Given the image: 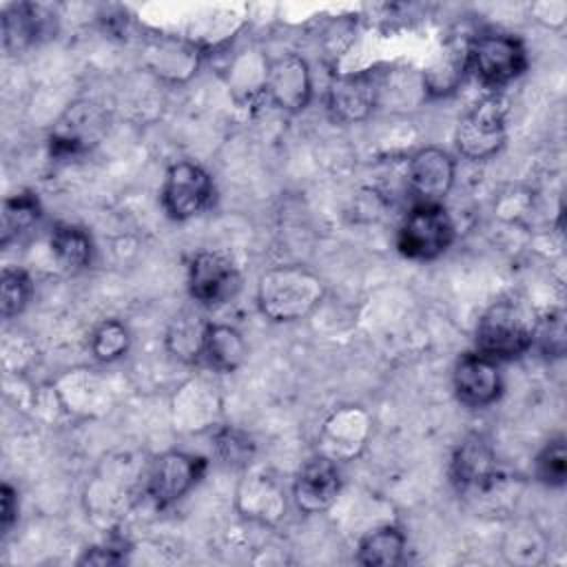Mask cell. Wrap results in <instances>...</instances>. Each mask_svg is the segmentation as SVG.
Segmentation results:
<instances>
[{"instance_id": "cell-24", "label": "cell", "mask_w": 567, "mask_h": 567, "mask_svg": "<svg viewBox=\"0 0 567 567\" xmlns=\"http://www.w3.org/2000/svg\"><path fill=\"white\" fill-rule=\"evenodd\" d=\"M536 476L551 487H560L567 478V452L565 441L558 436L549 441L536 458Z\"/></svg>"}, {"instance_id": "cell-15", "label": "cell", "mask_w": 567, "mask_h": 567, "mask_svg": "<svg viewBox=\"0 0 567 567\" xmlns=\"http://www.w3.org/2000/svg\"><path fill=\"white\" fill-rule=\"evenodd\" d=\"M452 481L458 489H483L496 478V456L492 445L478 436H467L452 456Z\"/></svg>"}, {"instance_id": "cell-19", "label": "cell", "mask_w": 567, "mask_h": 567, "mask_svg": "<svg viewBox=\"0 0 567 567\" xmlns=\"http://www.w3.org/2000/svg\"><path fill=\"white\" fill-rule=\"evenodd\" d=\"M405 536L399 527L385 525L370 532L357 551V560L368 567H394L403 560Z\"/></svg>"}, {"instance_id": "cell-28", "label": "cell", "mask_w": 567, "mask_h": 567, "mask_svg": "<svg viewBox=\"0 0 567 567\" xmlns=\"http://www.w3.org/2000/svg\"><path fill=\"white\" fill-rule=\"evenodd\" d=\"M18 518V496L11 485L0 487V532L7 534Z\"/></svg>"}, {"instance_id": "cell-7", "label": "cell", "mask_w": 567, "mask_h": 567, "mask_svg": "<svg viewBox=\"0 0 567 567\" xmlns=\"http://www.w3.org/2000/svg\"><path fill=\"white\" fill-rule=\"evenodd\" d=\"M188 288L193 299L204 306H221L237 297L241 275L235 261L219 250H206L193 257L188 268Z\"/></svg>"}, {"instance_id": "cell-2", "label": "cell", "mask_w": 567, "mask_h": 567, "mask_svg": "<svg viewBox=\"0 0 567 567\" xmlns=\"http://www.w3.org/2000/svg\"><path fill=\"white\" fill-rule=\"evenodd\" d=\"M534 312L518 299L494 301L476 326V348L489 359H514L534 343Z\"/></svg>"}, {"instance_id": "cell-26", "label": "cell", "mask_w": 567, "mask_h": 567, "mask_svg": "<svg viewBox=\"0 0 567 567\" xmlns=\"http://www.w3.org/2000/svg\"><path fill=\"white\" fill-rule=\"evenodd\" d=\"M534 339H538L540 350L549 357H560L565 352V312L551 310L540 321L536 319Z\"/></svg>"}, {"instance_id": "cell-11", "label": "cell", "mask_w": 567, "mask_h": 567, "mask_svg": "<svg viewBox=\"0 0 567 567\" xmlns=\"http://www.w3.org/2000/svg\"><path fill=\"white\" fill-rule=\"evenodd\" d=\"M408 184L416 204H441L454 184V159L443 148H421L410 159Z\"/></svg>"}, {"instance_id": "cell-4", "label": "cell", "mask_w": 567, "mask_h": 567, "mask_svg": "<svg viewBox=\"0 0 567 567\" xmlns=\"http://www.w3.org/2000/svg\"><path fill=\"white\" fill-rule=\"evenodd\" d=\"M527 66V53L518 38L501 31L481 33L467 44V69L487 86H503Z\"/></svg>"}, {"instance_id": "cell-8", "label": "cell", "mask_w": 567, "mask_h": 567, "mask_svg": "<svg viewBox=\"0 0 567 567\" xmlns=\"http://www.w3.org/2000/svg\"><path fill=\"white\" fill-rule=\"evenodd\" d=\"M206 461L184 452L162 454L146 478V494L157 507L179 501L204 474Z\"/></svg>"}, {"instance_id": "cell-10", "label": "cell", "mask_w": 567, "mask_h": 567, "mask_svg": "<svg viewBox=\"0 0 567 567\" xmlns=\"http://www.w3.org/2000/svg\"><path fill=\"white\" fill-rule=\"evenodd\" d=\"M341 489V476L330 456H312L301 465L292 483V498L299 512H326Z\"/></svg>"}, {"instance_id": "cell-17", "label": "cell", "mask_w": 567, "mask_h": 567, "mask_svg": "<svg viewBox=\"0 0 567 567\" xmlns=\"http://www.w3.org/2000/svg\"><path fill=\"white\" fill-rule=\"evenodd\" d=\"M246 341L233 326L208 323L202 357L206 363L219 372L237 370L246 359Z\"/></svg>"}, {"instance_id": "cell-27", "label": "cell", "mask_w": 567, "mask_h": 567, "mask_svg": "<svg viewBox=\"0 0 567 567\" xmlns=\"http://www.w3.org/2000/svg\"><path fill=\"white\" fill-rule=\"evenodd\" d=\"M215 445L219 456L230 465H246L255 454V443L250 441V436L235 427H224L221 432H217Z\"/></svg>"}, {"instance_id": "cell-22", "label": "cell", "mask_w": 567, "mask_h": 567, "mask_svg": "<svg viewBox=\"0 0 567 567\" xmlns=\"http://www.w3.org/2000/svg\"><path fill=\"white\" fill-rule=\"evenodd\" d=\"M40 217V202L31 193H20L4 199L2 208V244H9L11 237L31 228Z\"/></svg>"}, {"instance_id": "cell-21", "label": "cell", "mask_w": 567, "mask_h": 567, "mask_svg": "<svg viewBox=\"0 0 567 567\" xmlns=\"http://www.w3.org/2000/svg\"><path fill=\"white\" fill-rule=\"evenodd\" d=\"M208 323L195 312H182L171 321L166 332L168 350L182 361H195L202 357L204 337Z\"/></svg>"}, {"instance_id": "cell-5", "label": "cell", "mask_w": 567, "mask_h": 567, "mask_svg": "<svg viewBox=\"0 0 567 567\" xmlns=\"http://www.w3.org/2000/svg\"><path fill=\"white\" fill-rule=\"evenodd\" d=\"M454 239V224L441 204H416L399 228V250L410 259H434Z\"/></svg>"}, {"instance_id": "cell-3", "label": "cell", "mask_w": 567, "mask_h": 567, "mask_svg": "<svg viewBox=\"0 0 567 567\" xmlns=\"http://www.w3.org/2000/svg\"><path fill=\"white\" fill-rule=\"evenodd\" d=\"M507 100L501 93H492L476 102L456 126V146L463 157L481 162L498 153L505 142Z\"/></svg>"}, {"instance_id": "cell-9", "label": "cell", "mask_w": 567, "mask_h": 567, "mask_svg": "<svg viewBox=\"0 0 567 567\" xmlns=\"http://www.w3.org/2000/svg\"><path fill=\"white\" fill-rule=\"evenodd\" d=\"M379 91L381 82L374 71L337 75L328 89V109L339 122H361L374 109Z\"/></svg>"}, {"instance_id": "cell-29", "label": "cell", "mask_w": 567, "mask_h": 567, "mask_svg": "<svg viewBox=\"0 0 567 567\" xmlns=\"http://www.w3.org/2000/svg\"><path fill=\"white\" fill-rule=\"evenodd\" d=\"M124 560V554L117 547L111 545H102V547H91L86 549V554L80 558V563H89V565H117Z\"/></svg>"}, {"instance_id": "cell-14", "label": "cell", "mask_w": 567, "mask_h": 567, "mask_svg": "<svg viewBox=\"0 0 567 567\" xmlns=\"http://www.w3.org/2000/svg\"><path fill=\"white\" fill-rule=\"evenodd\" d=\"M102 128H104V115L95 104L91 102L75 104L58 122L51 135V151L62 157L78 155L86 151L91 144H95Z\"/></svg>"}, {"instance_id": "cell-16", "label": "cell", "mask_w": 567, "mask_h": 567, "mask_svg": "<svg viewBox=\"0 0 567 567\" xmlns=\"http://www.w3.org/2000/svg\"><path fill=\"white\" fill-rule=\"evenodd\" d=\"M53 31L51 16L35 4H11L2 13V42L7 51H22Z\"/></svg>"}, {"instance_id": "cell-12", "label": "cell", "mask_w": 567, "mask_h": 567, "mask_svg": "<svg viewBox=\"0 0 567 567\" xmlns=\"http://www.w3.org/2000/svg\"><path fill=\"white\" fill-rule=\"evenodd\" d=\"M268 97L284 111L297 113L310 102V73L303 58L284 53L268 64L264 75Z\"/></svg>"}, {"instance_id": "cell-1", "label": "cell", "mask_w": 567, "mask_h": 567, "mask_svg": "<svg viewBox=\"0 0 567 567\" xmlns=\"http://www.w3.org/2000/svg\"><path fill=\"white\" fill-rule=\"evenodd\" d=\"M257 299L268 319L297 321L319 306L323 284L301 266H275L261 275Z\"/></svg>"}, {"instance_id": "cell-18", "label": "cell", "mask_w": 567, "mask_h": 567, "mask_svg": "<svg viewBox=\"0 0 567 567\" xmlns=\"http://www.w3.org/2000/svg\"><path fill=\"white\" fill-rule=\"evenodd\" d=\"M467 69V44H447L423 75V86L432 95L452 93Z\"/></svg>"}, {"instance_id": "cell-20", "label": "cell", "mask_w": 567, "mask_h": 567, "mask_svg": "<svg viewBox=\"0 0 567 567\" xmlns=\"http://www.w3.org/2000/svg\"><path fill=\"white\" fill-rule=\"evenodd\" d=\"M51 250L64 270H82L91 264L93 244L84 228L73 224H58L51 235Z\"/></svg>"}, {"instance_id": "cell-6", "label": "cell", "mask_w": 567, "mask_h": 567, "mask_svg": "<svg viewBox=\"0 0 567 567\" xmlns=\"http://www.w3.org/2000/svg\"><path fill=\"white\" fill-rule=\"evenodd\" d=\"M213 195L215 188L210 175L202 166L193 162H177L166 173L162 206L173 219H190L210 206Z\"/></svg>"}, {"instance_id": "cell-25", "label": "cell", "mask_w": 567, "mask_h": 567, "mask_svg": "<svg viewBox=\"0 0 567 567\" xmlns=\"http://www.w3.org/2000/svg\"><path fill=\"white\" fill-rule=\"evenodd\" d=\"M0 290H2V301H0L2 317L9 319V317L18 315L27 306V301L31 297V281H29V277L22 270L4 268L2 270Z\"/></svg>"}, {"instance_id": "cell-13", "label": "cell", "mask_w": 567, "mask_h": 567, "mask_svg": "<svg viewBox=\"0 0 567 567\" xmlns=\"http://www.w3.org/2000/svg\"><path fill=\"white\" fill-rule=\"evenodd\" d=\"M501 372L494 359L476 352L463 354L454 368V392L470 408H485L501 396Z\"/></svg>"}, {"instance_id": "cell-23", "label": "cell", "mask_w": 567, "mask_h": 567, "mask_svg": "<svg viewBox=\"0 0 567 567\" xmlns=\"http://www.w3.org/2000/svg\"><path fill=\"white\" fill-rule=\"evenodd\" d=\"M128 348V330L115 319L102 321L91 334V350L100 361H113Z\"/></svg>"}]
</instances>
